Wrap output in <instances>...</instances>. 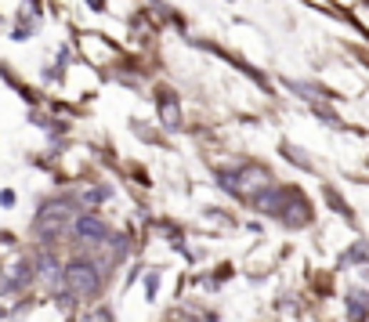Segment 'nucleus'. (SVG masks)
I'll list each match as a JSON object with an SVG mask.
<instances>
[{
  "mask_svg": "<svg viewBox=\"0 0 369 322\" xmlns=\"http://www.w3.org/2000/svg\"><path fill=\"white\" fill-rule=\"evenodd\" d=\"M62 283H66V290H69L73 297H94V293L101 290V276H98V268H94L91 261H84V257H76V261H69V264H66Z\"/></svg>",
  "mask_w": 369,
  "mask_h": 322,
  "instance_id": "f257e3e1",
  "label": "nucleus"
},
{
  "mask_svg": "<svg viewBox=\"0 0 369 322\" xmlns=\"http://www.w3.org/2000/svg\"><path fill=\"white\" fill-rule=\"evenodd\" d=\"M66 221H69V203H47V206L40 210V218H36V232L51 239V236L62 232Z\"/></svg>",
  "mask_w": 369,
  "mask_h": 322,
  "instance_id": "f03ea898",
  "label": "nucleus"
},
{
  "mask_svg": "<svg viewBox=\"0 0 369 322\" xmlns=\"http://www.w3.org/2000/svg\"><path fill=\"white\" fill-rule=\"evenodd\" d=\"M73 228H76V236L87 239V243H105V239H109V228H105V221L98 218V213H76Z\"/></svg>",
  "mask_w": 369,
  "mask_h": 322,
  "instance_id": "7ed1b4c3",
  "label": "nucleus"
},
{
  "mask_svg": "<svg viewBox=\"0 0 369 322\" xmlns=\"http://www.w3.org/2000/svg\"><path fill=\"white\" fill-rule=\"evenodd\" d=\"M290 196H293V192L268 185V188H261V192L253 196V203H257V210H261V213H283V210H286V203H290Z\"/></svg>",
  "mask_w": 369,
  "mask_h": 322,
  "instance_id": "20e7f679",
  "label": "nucleus"
},
{
  "mask_svg": "<svg viewBox=\"0 0 369 322\" xmlns=\"http://www.w3.org/2000/svg\"><path fill=\"white\" fill-rule=\"evenodd\" d=\"M36 268H40V276H44V279H51V283H59V279H62V272H66V268L55 261V253H51V250H44V253H40Z\"/></svg>",
  "mask_w": 369,
  "mask_h": 322,
  "instance_id": "39448f33",
  "label": "nucleus"
},
{
  "mask_svg": "<svg viewBox=\"0 0 369 322\" xmlns=\"http://www.w3.org/2000/svg\"><path fill=\"white\" fill-rule=\"evenodd\" d=\"M160 116H163V124H167V127H178V105H174L167 94L160 98Z\"/></svg>",
  "mask_w": 369,
  "mask_h": 322,
  "instance_id": "423d86ee",
  "label": "nucleus"
},
{
  "mask_svg": "<svg viewBox=\"0 0 369 322\" xmlns=\"http://www.w3.org/2000/svg\"><path fill=\"white\" fill-rule=\"evenodd\" d=\"M91 4H94V11H101V8H105V0H91Z\"/></svg>",
  "mask_w": 369,
  "mask_h": 322,
  "instance_id": "0eeeda50",
  "label": "nucleus"
}]
</instances>
